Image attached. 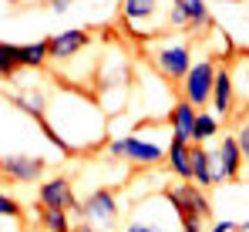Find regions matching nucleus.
<instances>
[{
  "label": "nucleus",
  "instance_id": "nucleus-18",
  "mask_svg": "<svg viewBox=\"0 0 249 232\" xmlns=\"http://www.w3.org/2000/svg\"><path fill=\"white\" fill-rule=\"evenodd\" d=\"M34 219H37V229L41 232H71V226H74L64 209H44V205H37Z\"/></svg>",
  "mask_w": 249,
  "mask_h": 232
},
{
  "label": "nucleus",
  "instance_id": "nucleus-10",
  "mask_svg": "<svg viewBox=\"0 0 249 232\" xmlns=\"http://www.w3.org/2000/svg\"><path fill=\"white\" fill-rule=\"evenodd\" d=\"M37 202L44 209H64V212H74L81 215V198L74 192V182L68 175H51L37 182Z\"/></svg>",
  "mask_w": 249,
  "mask_h": 232
},
{
  "label": "nucleus",
  "instance_id": "nucleus-20",
  "mask_svg": "<svg viewBox=\"0 0 249 232\" xmlns=\"http://www.w3.org/2000/svg\"><path fill=\"white\" fill-rule=\"evenodd\" d=\"M222 131V125H219V118L212 115V111H199L196 115V128H192V145H209L215 135Z\"/></svg>",
  "mask_w": 249,
  "mask_h": 232
},
{
  "label": "nucleus",
  "instance_id": "nucleus-30",
  "mask_svg": "<svg viewBox=\"0 0 249 232\" xmlns=\"http://www.w3.org/2000/svg\"><path fill=\"white\" fill-rule=\"evenodd\" d=\"M71 232H98V229H94L91 222H84V219H81V222H74V226H71Z\"/></svg>",
  "mask_w": 249,
  "mask_h": 232
},
{
  "label": "nucleus",
  "instance_id": "nucleus-13",
  "mask_svg": "<svg viewBox=\"0 0 249 232\" xmlns=\"http://www.w3.org/2000/svg\"><path fill=\"white\" fill-rule=\"evenodd\" d=\"M196 115H199V108H192L185 98H175V101H172V108H168V115H165L168 135H172V138H182V142H189V145H192Z\"/></svg>",
  "mask_w": 249,
  "mask_h": 232
},
{
  "label": "nucleus",
  "instance_id": "nucleus-5",
  "mask_svg": "<svg viewBox=\"0 0 249 232\" xmlns=\"http://www.w3.org/2000/svg\"><path fill=\"white\" fill-rule=\"evenodd\" d=\"M81 219L91 222L94 229L101 232H115L118 219H122V198L115 189H94V192L81 198Z\"/></svg>",
  "mask_w": 249,
  "mask_h": 232
},
{
  "label": "nucleus",
  "instance_id": "nucleus-22",
  "mask_svg": "<svg viewBox=\"0 0 249 232\" xmlns=\"http://www.w3.org/2000/svg\"><path fill=\"white\" fill-rule=\"evenodd\" d=\"M20 71V44L0 40V81H10Z\"/></svg>",
  "mask_w": 249,
  "mask_h": 232
},
{
  "label": "nucleus",
  "instance_id": "nucleus-16",
  "mask_svg": "<svg viewBox=\"0 0 249 232\" xmlns=\"http://www.w3.org/2000/svg\"><path fill=\"white\" fill-rule=\"evenodd\" d=\"M10 101L24 111V115H31L34 121H41L47 118V108H51V91H44V88H17L14 94H10Z\"/></svg>",
  "mask_w": 249,
  "mask_h": 232
},
{
  "label": "nucleus",
  "instance_id": "nucleus-25",
  "mask_svg": "<svg viewBox=\"0 0 249 232\" xmlns=\"http://www.w3.org/2000/svg\"><path fill=\"white\" fill-rule=\"evenodd\" d=\"M37 128H41V135H44V138H47V142H51V145H54L61 155H64V158H71V155H74V152H71V145H68V142H64L57 131H54V125H51L47 118H41V121H37Z\"/></svg>",
  "mask_w": 249,
  "mask_h": 232
},
{
  "label": "nucleus",
  "instance_id": "nucleus-15",
  "mask_svg": "<svg viewBox=\"0 0 249 232\" xmlns=\"http://www.w3.org/2000/svg\"><path fill=\"white\" fill-rule=\"evenodd\" d=\"M165 165H168V172H172L178 182H192V145L182 142V138H172V135H168Z\"/></svg>",
  "mask_w": 249,
  "mask_h": 232
},
{
  "label": "nucleus",
  "instance_id": "nucleus-26",
  "mask_svg": "<svg viewBox=\"0 0 249 232\" xmlns=\"http://www.w3.org/2000/svg\"><path fill=\"white\" fill-rule=\"evenodd\" d=\"M232 84H236L243 94H249V57H243V61L232 68Z\"/></svg>",
  "mask_w": 249,
  "mask_h": 232
},
{
  "label": "nucleus",
  "instance_id": "nucleus-4",
  "mask_svg": "<svg viewBox=\"0 0 249 232\" xmlns=\"http://www.w3.org/2000/svg\"><path fill=\"white\" fill-rule=\"evenodd\" d=\"M165 17L162 10V0H122V27L131 34V37H142V40H152L159 34V27L152 20ZM165 27V20H159Z\"/></svg>",
  "mask_w": 249,
  "mask_h": 232
},
{
  "label": "nucleus",
  "instance_id": "nucleus-32",
  "mask_svg": "<svg viewBox=\"0 0 249 232\" xmlns=\"http://www.w3.org/2000/svg\"><path fill=\"white\" fill-rule=\"evenodd\" d=\"M3 3H20V0H3Z\"/></svg>",
  "mask_w": 249,
  "mask_h": 232
},
{
  "label": "nucleus",
  "instance_id": "nucleus-6",
  "mask_svg": "<svg viewBox=\"0 0 249 232\" xmlns=\"http://www.w3.org/2000/svg\"><path fill=\"white\" fill-rule=\"evenodd\" d=\"M128 77H131V61L124 57L122 47H111V51L98 61V91H101V105L111 98V91L128 94Z\"/></svg>",
  "mask_w": 249,
  "mask_h": 232
},
{
  "label": "nucleus",
  "instance_id": "nucleus-7",
  "mask_svg": "<svg viewBox=\"0 0 249 232\" xmlns=\"http://www.w3.org/2000/svg\"><path fill=\"white\" fill-rule=\"evenodd\" d=\"M215 61L212 57H199V61H192V68H189V74L182 77V98L192 105V108H206L209 98H212V84H215Z\"/></svg>",
  "mask_w": 249,
  "mask_h": 232
},
{
  "label": "nucleus",
  "instance_id": "nucleus-11",
  "mask_svg": "<svg viewBox=\"0 0 249 232\" xmlns=\"http://www.w3.org/2000/svg\"><path fill=\"white\" fill-rule=\"evenodd\" d=\"M88 47H94V37H91V31H84V27H71V31H61V34L47 37L51 61H57V64L74 61V57H78V54H84Z\"/></svg>",
  "mask_w": 249,
  "mask_h": 232
},
{
  "label": "nucleus",
  "instance_id": "nucleus-17",
  "mask_svg": "<svg viewBox=\"0 0 249 232\" xmlns=\"http://www.w3.org/2000/svg\"><path fill=\"white\" fill-rule=\"evenodd\" d=\"M192 185L199 189H215V178H212V152L206 145H192Z\"/></svg>",
  "mask_w": 249,
  "mask_h": 232
},
{
  "label": "nucleus",
  "instance_id": "nucleus-33",
  "mask_svg": "<svg viewBox=\"0 0 249 232\" xmlns=\"http://www.w3.org/2000/svg\"><path fill=\"white\" fill-rule=\"evenodd\" d=\"M34 232H41V229H34Z\"/></svg>",
  "mask_w": 249,
  "mask_h": 232
},
{
  "label": "nucleus",
  "instance_id": "nucleus-2",
  "mask_svg": "<svg viewBox=\"0 0 249 232\" xmlns=\"http://www.w3.org/2000/svg\"><path fill=\"white\" fill-rule=\"evenodd\" d=\"M122 232H178V215L165 195H152L131 209Z\"/></svg>",
  "mask_w": 249,
  "mask_h": 232
},
{
  "label": "nucleus",
  "instance_id": "nucleus-14",
  "mask_svg": "<svg viewBox=\"0 0 249 232\" xmlns=\"http://www.w3.org/2000/svg\"><path fill=\"white\" fill-rule=\"evenodd\" d=\"M212 152H215L219 165H222V172H226V182H239V178L246 175V161H243V152H239L236 135H222L219 145H215Z\"/></svg>",
  "mask_w": 249,
  "mask_h": 232
},
{
  "label": "nucleus",
  "instance_id": "nucleus-23",
  "mask_svg": "<svg viewBox=\"0 0 249 232\" xmlns=\"http://www.w3.org/2000/svg\"><path fill=\"white\" fill-rule=\"evenodd\" d=\"M165 31H172V34H182V31H189L185 0H168V10H165Z\"/></svg>",
  "mask_w": 249,
  "mask_h": 232
},
{
  "label": "nucleus",
  "instance_id": "nucleus-1",
  "mask_svg": "<svg viewBox=\"0 0 249 232\" xmlns=\"http://www.w3.org/2000/svg\"><path fill=\"white\" fill-rule=\"evenodd\" d=\"M145 54H148V61H152V68H155V74L168 81V84H182V77L189 74V68H192V40L178 37V34H172V37H152L148 40V47H145Z\"/></svg>",
  "mask_w": 249,
  "mask_h": 232
},
{
  "label": "nucleus",
  "instance_id": "nucleus-21",
  "mask_svg": "<svg viewBox=\"0 0 249 232\" xmlns=\"http://www.w3.org/2000/svg\"><path fill=\"white\" fill-rule=\"evenodd\" d=\"M185 14H189V34H206L212 27V14H209L206 0H185Z\"/></svg>",
  "mask_w": 249,
  "mask_h": 232
},
{
  "label": "nucleus",
  "instance_id": "nucleus-27",
  "mask_svg": "<svg viewBox=\"0 0 249 232\" xmlns=\"http://www.w3.org/2000/svg\"><path fill=\"white\" fill-rule=\"evenodd\" d=\"M236 142H239V152H243V161H246V172H249V118H243L236 125Z\"/></svg>",
  "mask_w": 249,
  "mask_h": 232
},
{
  "label": "nucleus",
  "instance_id": "nucleus-29",
  "mask_svg": "<svg viewBox=\"0 0 249 232\" xmlns=\"http://www.w3.org/2000/svg\"><path fill=\"white\" fill-rule=\"evenodd\" d=\"M51 7H54V14H64L68 7H71V0H47Z\"/></svg>",
  "mask_w": 249,
  "mask_h": 232
},
{
  "label": "nucleus",
  "instance_id": "nucleus-12",
  "mask_svg": "<svg viewBox=\"0 0 249 232\" xmlns=\"http://www.w3.org/2000/svg\"><path fill=\"white\" fill-rule=\"evenodd\" d=\"M209 105H212V115L215 118L232 111V105H236V84H232V68L229 64H219L215 68V84H212Z\"/></svg>",
  "mask_w": 249,
  "mask_h": 232
},
{
  "label": "nucleus",
  "instance_id": "nucleus-24",
  "mask_svg": "<svg viewBox=\"0 0 249 232\" xmlns=\"http://www.w3.org/2000/svg\"><path fill=\"white\" fill-rule=\"evenodd\" d=\"M20 219H24V202L0 192V222H20Z\"/></svg>",
  "mask_w": 249,
  "mask_h": 232
},
{
  "label": "nucleus",
  "instance_id": "nucleus-19",
  "mask_svg": "<svg viewBox=\"0 0 249 232\" xmlns=\"http://www.w3.org/2000/svg\"><path fill=\"white\" fill-rule=\"evenodd\" d=\"M51 61V51H47V37L44 40H31V44H20V68L24 71H41Z\"/></svg>",
  "mask_w": 249,
  "mask_h": 232
},
{
  "label": "nucleus",
  "instance_id": "nucleus-3",
  "mask_svg": "<svg viewBox=\"0 0 249 232\" xmlns=\"http://www.w3.org/2000/svg\"><path fill=\"white\" fill-rule=\"evenodd\" d=\"M168 145V142H165ZM165 145L145 135H124V138H108V155L115 161H128L135 168H155L165 161Z\"/></svg>",
  "mask_w": 249,
  "mask_h": 232
},
{
  "label": "nucleus",
  "instance_id": "nucleus-8",
  "mask_svg": "<svg viewBox=\"0 0 249 232\" xmlns=\"http://www.w3.org/2000/svg\"><path fill=\"white\" fill-rule=\"evenodd\" d=\"M47 172V161L41 155H27V152H7L0 155V178L10 185H34L41 182Z\"/></svg>",
  "mask_w": 249,
  "mask_h": 232
},
{
  "label": "nucleus",
  "instance_id": "nucleus-34",
  "mask_svg": "<svg viewBox=\"0 0 249 232\" xmlns=\"http://www.w3.org/2000/svg\"><path fill=\"white\" fill-rule=\"evenodd\" d=\"M115 232H118V229H115Z\"/></svg>",
  "mask_w": 249,
  "mask_h": 232
},
{
  "label": "nucleus",
  "instance_id": "nucleus-31",
  "mask_svg": "<svg viewBox=\"0 0 249 232\" xmlns=\"http://www.w3.org/2000/svg\"><path fill=\"white\" fill-rule=\"evenodd\" d=\"M239 232H249V219H246V222H239Z\"/></svg>",
  "mask_w": 249,
  "mask_h": 232
},
{
  "label": "nucleus",
  "instance_id": "nucleus-9",
  "mask_svg": "<svg viewBox=\"0 0 249 232\" xmlns=\"http://www.w3.org/2000/svg\"><path fill=\"white\" fill-rule=\"evenodd\" d=\"M162 195L172 202V209H175L178 219H209V212H212L206 189H199V185H192V182H175V185H168Z\"/></svg>",
  "mask_w": 249,
  "mask_h": 232
},
{
  "label": "nucleus",
  "instance_id": "nucleus-28",
  "mask_svg": "<svg viewBox=\"0 0 249 232\" xmlns=\"http://www.w3.org/2000/svg\"><path fill=\"white\" fill-rule=\"evenodd\" d=\"M209 232H239V222L236 219H219V222H212Z\"/></svg>",
  "mask_w": 249,
  "mask_h": 232
}]
</instances>
